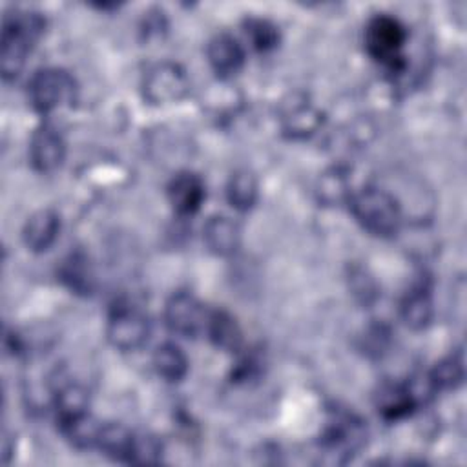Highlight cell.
Here are the masks:
<instances>
[{"label":"cell","instance_id":"cell-20","mask_svg":"<svg viewBox=\"0 0 467 467\" xmlns=\"http://www.w3.org/2000/svg\"><path fill=\"white\" fill-rule=\"evenodd\" d=\"M188 367H190V363H188L186 354L175 343H170V341L162 343L153 352L155 372L170 383L181 381L188 374Z\"/></svg>","mask_w":467,"mask_h":467},{"label":"cell","instance_id":"cell-10","mask_svg":"<svg viewBox=\"0 0 467 467\" xmlns=\"http://www.w3.org/2000/svg\"><path fill=\"white\" fill-rule=\"evenodd\" d=\"M66 157V144L62 135L49 124L38 126L29 140L31 166L40 173L58 170Z\"/></svg>","mask_w":467,"mask_h":467},{"label":"cell","instance_id":"cell-3","mask_svg":"<svg viewBox=\"0 0 467 467\" xmlns=\"http://www.w3.org/2000/svg\"><path fill=\"white\" fill-rule=\"evenodd\" d=\"M407 42L405 26L387 13L374 15L365 27V47L389 73H401L407 66L403 46Z\"/></svg>","mask_w":467,"mask_h":467},{"label":"cell","instance_id":"cell-22","mask_svg":"<svg viewBox=\"0 0 467 467\" xmlns=\"http://www.w3.org/2000/svg\"><path fill=\"white\" fill-rule=\"evenodd\" d=\"M60 431L64 434V438L77 449H91L97 447V440H99V432H100V423L89 414H78L67 420H60L58 421Z\"/></svg>","mask_w":467,"mask_h":467},{"label":"cell","instance_id":"cell-21","mask_svg":"<svg viewBox=\"0 0 467 467\" xmlns=\"http://www.w3.org/2000/svg\"><path fill=\"white\" fill-rule=\"evenodd\" d=\"M259 197V184L255 175L250 170H235L226 184V199L228 202L239 210L248 212L254 208Z\"/></svg>","mask_w":467,"mask_h":467},{"label":"cell","instance_id":"cell-23","mask_svg":"<svg viewBox=\"0 0 467 467\" xmlns=\"http://www.w3.org/2000/svg\"><path fill=\"white\" fill-rule=\"evenodd\" d=\"M316 195L327 206L348 202L352 190L347 171L341 168H330L323 171L316 182Z\"/></svg>","mask_w":467,"mask_h":467},{"label":"cell","instance_id":"cell-6","mask_svg":"<svg viewBox=\"0 0 467 467\" xmlns=\"http://www.w3.org/2000/svg\"><path fill=\"white\" fill-rule=\"evenodd\" d=\"M188 89V75L175 62H159L142 78V95L153 106L175 104L186 97Z\"/></svg>","mask_w":467,"mask_h":467},{"label":"cell","instance_id":"cell-13","mask_svg":"<svg viewBox=\"0 0 467 467\" xmlns=\"http://www.w3.org/2000/svg\"><path fill=\"white\" fill-rule=\"evenodd\" d=\"M208 62L219 77L235 75L244 64V49L230 33H217L206 47Z\"/></svg>","mask_w":467,"mask_h":467},{"label":"cell","instance_id":"cell-15","mask_svg":"<svg viewBox=\"0 0 467 467\" xmlns=\"http://www.w3.org/2000/svg\"><path fill=\"white\" fill-rule=\"evenodd\" d=\"M400 314H401V319L405 321V325L412 330H423L425 327H429V323L432 321V316H434V308H432L429 286L423 279L418 281L405 294V297L401 299V305H400Z\"/></svg>","mask_w":467,"mask_h":467},{"label":"cell","instance_id":"cell-26","mask_svg":"<svg viewBox=\"0 0 467 467\" xmlns=\"http://www.w3.org/2000/svg\"><path fill=\"white\" fill-rule=\"evenodd\" d=\"M431 379L438 390H454L463 381V359L462 356H447L438 361L431 370Z\"/></svg>","mask_w":467,"mask_h":467},{"label":"cell","instance_id":"cell-25","mask_svg":"<svg viewBox=\"0 0 467 467\" xmlns=\"http://www.w3.org/2000/svg\"><path fill=\"white\" fill-rule=\"evenodd\" d=\"M88 407H89V394L78 383L62 385L55 396V409H57L58 421L84 414L88 412Z\"/></svg>","mask_w":467,"mask_h":467},{"label":"cell","instance_id":"cell-2","mask_svg":"<svg viewBox=\"0 0 467 467\" xmlns=\"http://www.w3.org/2000/svg\"><path fill=\"white\" fill-rule=\"evenodd\" d=\"M347 204L361 228L376 237H390L401 226V206L387 190L365 186L356 193L352 192Z\"/></svg>","mask_w":467,"mask_h":467},{"label":"cell","instance_id":"cell-12","mask_svg":"<svg viewBox=\"0 0 467 467\" xmlns=\"http://www.w3.org/2000/svg\"><path fill=\"white\" fill-rule=\"evenodd\" d=\"M60 232V217L51 208H42L31 213L22 228L24 244L31 252H46L53 246Z\"/></svg>","mask_w":467,"mask_h":467},{"label":"cell","instance_id":"cell-4","mask_svg":"<svg viewBox=\"0 0 467 467\" xmlns=\"http://www.w3.org/2000/svg\"><path fill=\"white\" fill-rule=\"evenodd\" d=\"M367 441V427L361 418L347 410H336L321 434V451L336 463L347 462Z\"/></svg>","mask_w":467,"mask_h":467},{"label":"cell","instance_id":"cell-9","mask_svg":"<svg viewBox=\"0 0 467 467\" xmlns=\"http://www.w3.org/2000/svg\"><path fill=\"white\" fill-rule=\"evenodd\" d=\"M281 128L290 139H305L323 124L321 111L305 97L290 95L281 106Z\"/></svg>","mask_w":467,"mask_h":467},{"label":"cell","instance_id":"cell-17","mask_svg":"<svg viewBox=\"0 0 467 467\" xmlns=\"http://www.w3.org/2000/svg\"><path fill=\"white\" fill-rule=\"evenodd\" d=\"M212 343L224 352H239L243 347V332L235 317L226 310H213L208 314L206 328Z\"/></svg>","mask_w":467,"mask_h":467},{"label":"cell","instance_id":"cell-8","mask_svg":"<svg viewBox=\"0 0 467 467\" xmlns=\"http://www.w3.org/2000/svg\"><path fill=\"white\" fill-rule=\"evenodd\" d=\"M164 319L171 332L182 337H195L206 328L208 314L202 303L190 292H175L164 306Z\"/></svg>","mask_w":467,"mask_h":467},{"label":"cell","instance_id":"cell-16","mask_svg":"<svg viewBox=\"0 0 467 467\" xmlns=\"http://www.w3.org/2000/svg\"><path fill=\"white\" fill-rule=\"evenodd\" d=\"M378 414L387 421H396L418 409L405 383H385L376 394Z\"/></svg>","mask_w":467,"mask_h":467},{"label":"cell","instance_id":"cell-27","mask_svg":"<svg viewBox=\"0 0 467 467\" xmlns=\"http://www.w3.org/2000/svg\"><path fill=\"white\" fill-rule=\"evenodd\" d=\"M162 452V443L151 434H135V449H133V462L140 463H153L159 462Z\"/></svg>","mask_w":467,"mask_h":467},{"label":"cell","instance_id":"cell-5","mask_svg":"<svg viewBox=\"0 0 467 467\" xmlns=\"http://www.w3.org/2000/svg\"><path fill=\"white\" fill-rule=\"evenodd\" d=\"M27 97L38 113H51L64 102H73L75 80L64 69L42 67L31 77L27 84Z\"/></svg>","mask_w":467,"mask_h":467},{"label":"cell","instance_id":"cell-19","mask_svg":"<svg viewBox=\"0 0 467 467\" xmlns=\"http://www.w3.org/2000/svg\"><path fill=\"white\" fill-rule=\"evenodd\" d=\"M58 277L69 290H73L77 294H91L93 292L95 275H93L88 257L82 252H73L62 261Z\"/></svg>","mask_w":467,"mask_h":467},{"label":"cell","instance_id":"cell-24","mask_svg":"<svg viewBox=\"0 0 467 467\" xmlns=\"http://www.w3.org/2000/svg\"><path fill=\"white\" fill-rule=\"evenodd\" d=\"M243 31H244L250 46L259 53H268V51L275 49L281 40L279 27L274 22H270L266 18H259V16L244 18Z\"/></svg>","mask_w":467,"mask_h":467},{"label":"cell","instance_id":"cell-1","mask_svg":"<svg viewBox=\"0 0 467 467\" xmlns=\"http://www.w3.org/2000/svg\"><path fill=\"white\" fill-rule=\"evenodd\" d=\"M46 22L40 13L15 9L4 18L2 29V77L4 80L16 78L26 64V57L42 36Z\"/></svg>","mask_w":467,"mask_h":467},{"label":"cell","instance_id":"cell-28","mask_svg":"<svg viewBox=\"0 0 467 467\" xmlns=\"http://www.w3.org/2000/svg\"><path fill=\"white\" fill-rule=\"evenodd\" d=\"M350 288L352 294L363 301V303H370L376 299L378 292H376V283L374 279L363 270V268H352L350 270Z\"/></svg>","mask_w":467,"mask_h":467},{"label":"cell","instance_id":"cell-14","mask_svg":"<svg viewBox=\"0 0 467 467\" xmlns=\"http://www.w3.org/2000/svg\"><path fill=\"white\" fill-rule=\"evenodd\" d=\"M202 239L212 254L228 257L234 255L241 244V228L226 215H212L202 226Z\"/></svg>","mask_w":467,"mask_h":467},{"label":"cell","instance_id":"cell-11","mask_svg":"<svg viewBox=\"0 0 467 467\" xmlns=\"http://www.w3.org/2000/svg\"><path fill=\"white\" fill-rule=\"evenodd\" d=\"M204 197V182L193 171H179L168 184V201L182 217L193 215L201 208Z\"/></svg>","mask_w":467,"mask_h":467},{"label":"cell","instance_id":"cell-18","mask_svg":"<svg viewBox=\"0 0 467 467\" xmlns=\"http://www.w3.org/2000/svg\"><path fill=\"white\" fill-rule=\"evenodd\" d=\"M97 447L102 451L104 456L115 462H133V449H135V434L120 425V423H106L100 427Z\"/></svg>","mask_w":467,"mask_h":467},{"label":"cell","instance_id":"cell-7","mask_svg":"<svg viewBox=\"0 0 467 467\" xmlns=\"http://www.w3.org/2000/svg\"><path fill=\"white\" fill-rule=\"evenodd\" d=\"M108 341L119 350L140 348L150 334L148 319L130 305H119L111 310L108 319Z\"/></svg>","mask_w":467,"mask_h":467}]
</instances>
